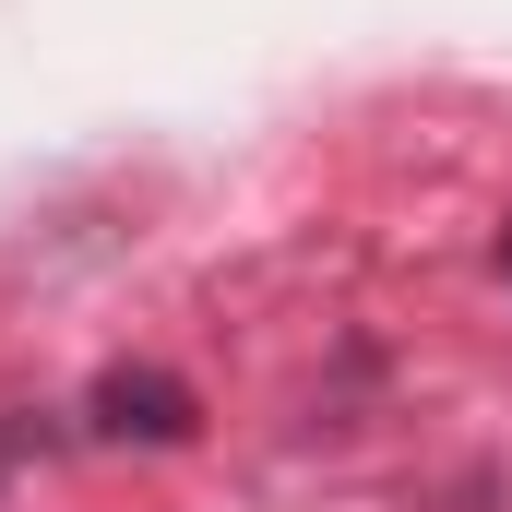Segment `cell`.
I'll return each instance as SVG.
<instances>
[{
    "mask_svg": "<svg viewBox=\"0 0 512 512\" xmlns=\"http://www.w3.org/2000/svg\"><path fill=\"white\" fill-rule=\"evenodd\" d=\"M96 429L108 441H191L203 405H191V382H167V370H108L96 382Z\"/></svg>",
    "mask_w": 512,
    "mask_h": 512,
    "instance_id": "6da1fadb",
    "label": "cell"
},
{
    "mask_svg": "<svg viewBox=\"0 0 512 512\" xmlns=\"http://www.w3.org/2000/svg\"><path fill=\"white\" fill-rule=\"evenodd\" d=\"M501 262H512V239H501Z\"/></svg>",
    "mask_w": 512,
    "mask_h": 512,
    "instance_id": "7a4b0ae2",
    "label": "cell"
}]
</instances>
